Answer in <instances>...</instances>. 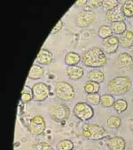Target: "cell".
I'll return each mask as SVG.
<instances>
[{"mask_svg": "<svg viewBox=\"0 0 133 150\" xmlns=\"http://www.w3.org/2000/svg\"><path fill=\"white\" fill-rule=\"evenodd\" d=\"M89 5L91 7H101L103 5V1L101 0H89L88 1Z\"/></svg>", "mask_w": 133, "mask_h": 150, "instance_id": "obj_31", "label": "cell"}, {"mask_svg": "<svg viewBox=\"0 0 133 150\" xmlns=\"http://www.w3.org/2000/svg\"><path fill=\"white\" fill-rule=\"evenodd\" d=\"M106 17L109 21L113 22L124 21L125 18L123 13L122 5H119L113 9L108 11L106 13Z\"/></svg>", "mask_w": 133, "mask_h": 150, "instance_id": "obj_11", "label": "cell"}, {"mask_svg": "<svg viewBox=\"0 0 133 150\" xmlns=\"http://www.w3.org/2000/svg\"><path fill=\"white\" fill-rule=\"evenodd\" d=\"M66 73L71 79L77 80L83 77L84 70L78 66H69L66 69Z\"/></svg>", "mask_w": 133, "mask_h": 150, "instance_id": "obj_15", "label": "cell"}, {"mask_svg": "<svg viewBox=\"0 0 133 150\" xmlns=\"http://www.w3.org/2000/svg\"><path fill=\"white\" fill-rule=\"evenodd\" d=\"M118 63L121 68L127 70L133 68V57L127 53H121L118 57Z\"/></svg>", "mask_w": 133, "mask_h": 150, "instance_id": "obj_13", "label": "cell"}, {"mask_svg": "<svg viewBox=\"0 0 133 150\" xmlns=\"http://www.w3.org/2000/svg\"><path fill=\"white\" fill-rule=\"evenodd\" d=\"M88 2V1L87 0H78L75 3V5L77 6H83L85 4H86Z\"/></svg>", "mask_w": 133, "mask_h": 150, "instance_id": "obj_34", "label": "cell"}, {"mask_svg": "<svg viewBox=\"0 0 133 150\" xmlns=\"http://www.w3.org/2000/svg\"><path fill=\"white\" fill-rule=\"evenodd\" d=\"M82 134L90 140H101L109 136L107 131L98 125L85 124L82 127Z\"/></svg>", "mask_w": 133, "mask_h": 150, "instance_id": "obj_3", "label": "cell"}, {"mask_svg": "<svg viewBox=\"0 0 133 150\" xmlns=\"http://www.w3.org/2000/svg\"><path fill=\"white\" fill-rule=\"evenodd\" d=\"M84 90L87 94L94 93H98L100 90V84L89 80L84 84Z\"/></svg>", "mask_w": 133, "mask_h": 150, "instance_id": "obj_21", "label": "cell"}, {"mask_svg": "<svg viewBox=\"0 0 133 150\" xmlns=\"http://www.w3.org/2000/svg\"><path fill=\"white\" fill-rule=\"evenodd\" d=\"M131 131L132 132V133L133 134V123L132 124V125H131Z\"/></svg>", "mask_w": 133, "mask_h": 150, "instance_id": "obj_36", "label": "cell"}, {"mask_svg": "<svg viewBox=\"0 0 133 150\" xmlns=\"http://www.w3.org/2000/svg\"><path fill=\"white\" fill-rule=\"evenodd\" d=\"M46 123L44 118L40 115H37L31 119L29 124V131L33 135H40L44 132Z\"/></svg>", "mask_w": 133, "mask_h": 150, "instance_id": "obj_8", "label": "cell"}, {"mask_svg": "<svg viewBox=\"0 0 133 150\" xmlns=\"http://www.w3.org/2000/svg\"><path fill=\"white\" fill-rule=\"evenodd\" d=\"M89 81L101 83L105 80V74L101 70L98 69H94L89 70L87 74Z\"/></svg>", "mask_w": 133, "mask_h": 150, "instance_id": "obj_16", "label": "cell"}, {"mask_svg": "<svg viewBox=\"0 0 133 150\" xmlns=\"http://www.w3.org/2000/svg\"><path fill=\"white\" fill-rule=\"evenodd\" d=\"M123 13L125 17H133V0H127L122 5Z\"/></svg>", "mask_w": 133, "mask_h": 150, "instance_id": "obj_22", "label": "cell"}, {"mask_svg": "<svg viewBox=\"0 0 133 150\" xmlns=\"http://www.w3.org/2000/svg\"><path fill=\"white\" fill-rule=\"evenodd\" d=\"M107 144L111 150H125L126 148L125 141L119 136H115L109 139Z\"/></svg>", "mask_w": 133, "mask_h": 150, "instance_id": "obj_12", "label": "cell"}, {"mask_svg": "<svg viewBox=\"0 0 133 150\" xmlns=\"http://www.w3.org/2000/svg\"><path fill=\"white\" fill-rule=\"evenodd\" d=\"M56 148L57 150H73L74 144L70 140L63 139L56 144Z\"/></svg>", "mask_w": 133, "mask_h": 150, "instance_id": "obj_24", "label": "cell"}, {"mask_svg": "<svg viewBox=\"0 0 133 150\" xmlns=\"http://www.w3.org/2000/svg\"><path fill=\"white\" fill-rule=\"evenodd\" d=\"M119 45V39L113 35L103 39L101 42L103 51L108 54L113 53L117 51Z\"/></svg>", "mask_w": 133, "mask_h": 150, "instance_id": "obj_10", "label": "cell"}, {"mask_svg": "<svg viewBox=\"0 0 133 150\" xmlns=\"http://www.w3.org/2000/svg\"><path fill=\"white\" fill-rule=\"evenodd\" d=\"M101 96L98 93L88 94L86 97L87 102L91 105L96 106L100 104Z\"/></svg>", "mask_w": 133, "mask_h": 150, "instance_id": "obj_28", "label": "cell"}, {"mask_svg": "<svg viewBox=\"0 0 133 150\" xmlns=\"http://www.w3.org/2000/svg\"><path fill=\"white\" fill-rule=\"evenodd\" d=\"M33 98L32 93L29 92H21V100L23 103L28 102Z\"/></svg>", "mask_w": 133, "mask_h": 150, "instance_id": "obj_30", "label": "cell"}, {"mask_svg": "<svg viewBox=\"0 0 133 150\" xmlns=\"http://www.w3.org/2000/svg\"><path fill=\"white\" fill-rule=\"evenodd\" d=\"M107 126L111 129H118L121 125V120L119 117L112 115L108 118L107 120Z\"/></svg>", "mask_w": 133, "mask_h": 150, "instance_id": "obj_26", "label": "cell"}, {"mask_svg": "<svg viewBox=\"0 0 133 150\" xmlns=\"http://www.w3.org/2000/svg\"><path fill=\"white\" fill-rule=\"evenodd\" d=\"M113 31L110 26L101 25L98 30V35L103 39L112 36Z\"/></svg>", "mask_w": 133, "mask_h": 150, "instance_id": "obj_27", "label": "cell"}, {"mask_svg": "<svg viewBox=\"0 0 133 150\" xmlns=\"http://www.w3.org/2000/svg\"><path fill=\"white\" fill-rule=\"evenodd\" d=\"M63 21L60 19L57 23H56V25L53 28L52 30L51 31V34H55L56 33L58 32L59 31L61 30L62 27H63Z\"/></svg>", "mask_w": 133, "mask_h": 150, "instance_id": "obj_32", "label": "cell"}, {"mask_svg": "<svg viewBox=\"0 0 133 150\" xmlns=\"http://www.w3.org/2000/svg\"><path fill=\"white\" fill-rule=\"evenodd\" d=\"M128 53L132 57H133V45L129 47V50H128Z\"/></svg>", "mask_w": 133, "mask_h": 150, "instance_id": "obj_35", "label": "cell"}, {"mask_svg": "<svg viewBox=\"0 0 133 150\" xmlns=\"http://www.w3.org/2000/svg\"><path fill=\"white\" fill-rule=\"evenodd\" d=\"M32 90L33 98L35 101H44L49 95V87L43 82L36 83L33 86Z\"/></svg>", "mask_w": 133, "mask_h": 150, "instance_id": "obj_9", "label": "cell"}, {"mask_svg": "<svg viewBox=\"0 0 133 150\" xmlns=\"http://www.w3.org/2000/svg\"><path fill=\"white\" fill-rule=\"evenodd\" d=\"M55 93L58 98L63 101H70L75 96L72 86L65 81H59L56 83Z\"/></svg>", "mask_w": 133, "mask_h": 150, "instance_id": "obj_4", "label": "cell"}, {"mask_svg": "<svg viewBox=\"0 0 133 150\" xmlns=\"http://www.w3.org/2000/svg\"><path fill=\"white\" fill-rule=\"evenodd\" d=\"M111 28L113 33L117 35H122L126 31V25L124 21H118L113 22L111 23Z\"/></svg>", "mask_w": 133, "mask_h": 150, "instance_id": "obj_20", "label": "cell"}, {"mask_svg": "<svg viewBox=\"0 0 133 150\" xmlns=\"http://www.w3.org/2000/svg\"><path fill=\"white\" fill-rule=\"evenodd\" d=\"M119 5V2L117 0H105L103 1V5L106 10L108 11L117 7Z\"/></svg>", "mask_w": 133, "mask_h": 150, "instance_id": "obj_29", "label": "cell"}, {"mask_svg": "<svg viewBox=\"0 0 133 150\" xmlns=\"http://www.w3.org/2000/svg\"><path fill=\"white\" fill-rule=\"evenodd\" d=\"M37 149L38 150H54L51 145L45 142L40 143L37 146Z\"/></svg>", "mask_w": 133, "mask_h": 150, "instance_id": "obj_33", "label": "cell"}, {"mask_svg": "<svg viewBox=\"0 0 133 150\" xmlns=\"http://www.w3.org/2000/svg\"><path fill=\"white\" fill-rule=\"evenodd\" d=\"M81 60L79 54L73 52H70L65 54V62L68 66H75L79 63Z\"/></svg>", "mask_w": 133, "mask_h": 150, "instance_id": "obj_19", "label": "cell"}, {"mask_svg": "<svg viewBox=\"0 0 133 150\" xmlns=\"http://www.w3.org/2000/svg\"><path fill=\"white\" fill-rule=\"evenodd\" d=\"M96 18V14L91 9H85L77 14L76 23L80 27H87L91 24Z\"/></svg>", "mask_w": 133, "mask_h": 150, "instance_id": "obj_7", "label": "cell"}, {"mask_svg": "<svg viewBox=\"0 0 133 150\" xmlns=\"http://www.w3.org/2000/svg\"><path fill=\"white\" fill-rule=\"evenodd\" d=\"M35 60L40 64L48 65L53 61V54L48 50L42 49L40 50Z\"/></svg>", "mask_w": 133, "mask_h": 150, "instance_id": "obj_14", "label": "cell"}, {"mask_svg": "<svg viewBox=\"0 0 133 150\" xmlns=\"http://www.w3.org/2000/svg\"><path fill=\"white\" fill-rule=\"evenodd\" d=\"M113 107L118 114H121L127 110L128 107V104L123 99H119L115 101Z\"/></svg>", "mask_w": 133, "mask_h": 150, "instance_id": "obj_25", "label": "cell"}, {"mask_svg": "<svg viewBox=\"0 0 133 150\" xmlns=\"http://www.w3.org/2000/svg\"><path fill=\"white\" fill-rule=\"evenodd\" d=\"M49 115L56 122H61L68 120L70 116V110L63 104L51 106L49 108Z\"/></svg>", "mask_w": 133, "mask_h": 150, "instance_id": "obj_5", "label": "cell"}, {"mask_svg": "<svg viewBox=\"0 0 133 150\" xmlns=\"http://www.w3.org/2000/svg\"><path fill=\"white\" fill-rule=\"evenodd\" d=\"M75 115L82 121H87L93 117L94 114L91 106L85 102H79L75 105L73 109Z\"/></svg>", "mask_w": 133, "mask_h": 150, "instance_id": "obj_6", "label": "cell"}, {"mask_svg": "<svg viewBox=\"0 0 133 150\" xmlns=\"http://www.w3.org/2000/svg\"><path fill=\"white\" fill-rule=\"evenodd\" d=\"M132 88V82L129 78L126 76H119L114 78L108 82L107 90L110 93L119 96L126 93Z\"/></svg>", "mask_w": 133, "mask_h": 150, "instance_id": "obj_2", "label": "cell"}, {"mask_svg": "<svg viewBox=\"0 0 133 150\" xmlns=\"http://www.w3.org/2000/svg\"><path fill=\"white\" fill-rule=\"evenodd\" d=\"M115 100L114 97L110 94H105L101 96L100 104L105 108H110L113 106Z\"/></svg>", "mask_w": 133, "mask_h": 150, "instance_id": "obj_23", "label": "cell"}, {"mask_svg": "<svg viewBox=\"0 0 133 150\" xmlns=\"http://www.w3.org/2000/svg\"><path fill=\"white\" fill-rule=\"evenodd\" d=\"M82 61L84 65L89 67H101L107 63V57L101 48L94 47L82 55Z\"/></svg>", "mask_w": 133, "mask_h": 150, "instance_id": "obj_1", "label": "cell"}, {"mask_svg": "<svg viewBox=\"0 0 133 150\" xmlns=\"http://www.w3.org/2000/svg\"><path fill=\"white\" fill-rule=\"evenodd\" d=\"M44 74L43 68L40 66L33 64L28 74V77L31 79H39L42 77Z\"/></svg>", "mask_w": 133, "mask_h": 150, "instance_id": "obj_18", "label": "cell"}, {"mask_svg": "<svg viewBox=\"0 0 133 150\" xmlns=\"http://www.w3.org/2000/svg\"><path fill=\"white\" fill-rule=\"evenodd\" d=\"M119 39L121 47L129 48L133 45V33L131 31L126 30L121 35Z\"/></svg>", "mask_w": 133, "mask_h": 150, "instance_id": "obj_17", "label": "cell"}, {"mask_svg": "<svg viewBox=\"0 0 133 150\" xmlns=\"http://www.w3.org/2000/svg\"></svg>", "mask_w": 133, "mask_h": 150, "instance_id": "obj_37", "label": "cell"}]
</instances>
